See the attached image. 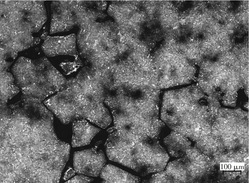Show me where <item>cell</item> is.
Here are the masks:
<instances>
[{"instance_id": "4fadbf2b", "label": "cell", "mask_w": 249, "mask_h": 183, "mask_svg": "<svg viewBox=\"0 0 249 183\" xmlns=\"http://www.w3.org/2000/svg\"><path fill=\"white\" fill-rule=\"evenodd\" d=\"M93 179L83 175H76L67 181L66 183H89Z\"/></svg>"}, {"instance_id": "8992f818", "label": "cell", "mask_w": 249, "mask_h": 183, "mask_svg": "<svg viewBox=\"0 0 249 183\" xmlns=\"http://www.w3.org/2000/svg\"><path fill=\"white\" fill-rule=\"evenodd\" d=\"M106 162L103 152L97 146L75 152L73 155L74 169L78 174L97 177Z\"/></svg>"}, {"instance_id": "52a82bcc", "label": "cell", "mask_w": 249, "mask_h": 183, "mask_svg": "<svg viewBox=\"0 0 249 183\" xmlns=\"http://www.w3.org/2000/svg\"><path fill=\"white\" fill-rule=\"evenodd\" d=\"M44 42L41 48L48 57L58 55H78L76 48V37L74 34L64 36L51 37L45 32L41 36Z\"/></svg>"}, {"instance_id": "ba28073f", "label": "cell", "mask_w": 249, "mask_h": 183, "mask_svg": "<svg viewBox=\"0 0 249 183\" xmlns=\"http://www.w3.org/2000/svg\"><path fill=\"white\" fill-rule=\"evenodd\" d=\"M73 136L71 145L73 147L88 145L100 131L86 119H77L72 122Z\"/></svg>"}, {"instance_id": "30bf717a", "label": "cell", "mask_w": 249, "mask_h": 183, "mask_svg": "<svg viewBox=\"0 0 249 183\" xmlns=\"http://www.w3.org/2000/svg\"><path fill=\"white\" fill-rule=\"evenodd\" d=\"M103 183H138L140 179L111 164L105 165L99 174Z\"/></svg>"}, {"instance_id": "5bb4252c", "label": "cell", "mask_w": 249, "mask_h": 183, "mask_svg": "<svg viewBox=\"0 0 249 183\" xmlns=\"http://www.w3.org/2000/svg\"><path fill=\"white\" fill-rule=\"evenodd\" d=\"M75 173L74 170L71 168H69L65 173L64 179L67 180L74 175Z\"/></svg>"}, {"instance_id": "6da1fadb", "label": "cell", "mask_w": 249, "mask_h": 183, "mask_svg": "<svg viewBox=\"0 0 249 183\" xmlns=\"http://www.w3.org/2000/svg\"><path fill=\"white\" fill-rule=\"evenodd\" d=\"M108 95L101 75L95 68L86 66L76 77L67 80L65 87L44 103L64 124L87 119L105 128L111 122L103 104Z\"/></svg>"}, {"instance_id": "7a4b0ae2", "label": "cell", "mask_w": 249, "mask_h": 183, "mask_svg": "<svg viewBox=\"0 0 249 183\" xmlns=\"http://www.w3.org/2000/svg\"><path fill=\"white\" fill-rule=\"evenodd\" d=\"M43 0H0V44L28 48L40 39L32 34L47 20Z\"/></svg>"}, {"instance_id": "5b68a950", "label": "cell", "mask_w": 249, "mask_h": 183, "mask_svg": "<svg viewBox=\"0 0 249 183\" xmlns=\"http://www.w3.org/2000/svg\"><path fill=\"white\" fill-rule=\"evenodd\" d=\"M187 152V157L169 162L161 171L164 183L193 182L201 175L200 157L196 149Z\"/></svg>"}, {"instance_id": "277c9868", "label": "cell", "mask_w": 249, "mask_h": 183, "mask_svg": "<svg viewBox=\"0 0 249 183\" xmlns=\"http://www.w3.org/2000/svg\"><path fill=\"white\" fill-rule=\"evenodd\" d=\"M96 1L87 0H55L51 4L50 33L69 31L75 26L86 29L102 15L100 8L95 9Z\"/></svg>"}, {"instance_id": "7c38bea8", "label": "cell", "mask_w": 249, "mask_h": 183, "mask_svg": "<svg viewBox=\"0 0 249 183\" xmlns=\"http://www.w3.org/2000/svg\"><path fill=\"white\" fill-rule=\"evenodd\" d=\"M60 66L64 71V73L68 75L76 71L81 66L82 63L78 55L75 57V59L73 62H67L61 63Z\"/></svg>"}, {"instance_id": "9c48e42d", "label": "cell", "mask_w": 249, "mask_h": 183, "mask_svg": "<svg viewBox=\"0 0 249 183\" xmlns=\"http://www.w3.org/2000/svg\"><path fill=\"white\" fill-rule=\"evenodd\" d=\"M0 64V106H2L7 105L8 101L17 94L19 89L13 76L8 71L11 64L2 62Z\"/></svg>"}, {"instance_id": "8fae6325", "label": "cell", "mask_w": 249, "mask_h": 183, "mask_svg": "<svg viewBox=\"0 0 249 183\" xmlns=\"http://www.w3.org/2000/svg\"><path fill=\"white\" fill-rule=\"evenodd\" d=\"M164 143L170 154L176 157L183 155L189 146V143L182 135L174 131L165 139Z\"/></svg>"}, {"instance_id": "3957f363", "label": "cell", "mask_w": 249, "mask_h": 183, "mask_svg": "<svg viewBox=\"0 0 249 183\" xmlns=\"http://www.w3.org/2000/svg\"><path fill=\"white\" fill-rule=\"evenodd\" d=\"M12 71L22 94L42 101L62 89L67 81L45 57L35 60L20 57Z\"/></svg>"}]
</instances>
